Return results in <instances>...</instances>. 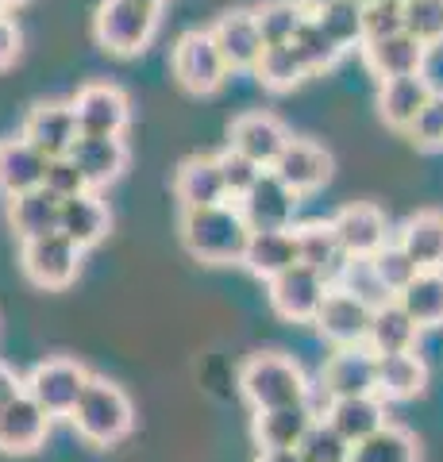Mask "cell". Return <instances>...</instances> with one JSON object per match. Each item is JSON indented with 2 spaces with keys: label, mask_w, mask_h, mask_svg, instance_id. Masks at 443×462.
<instances>
[{
  "label": "cell",
  "mask_w": 443,
  "mask_h": 462,
  "mask_svg": "<svg viewBox=\"0 0 443 462\" xmlns=\"http://www.w3.org/2000/svg\"><path fill=\"white\" fill-rule=\"evenodd\" d=\"M405 32V5L397 0H366L363 5V42L390 39Z\"/></svg>",
  "instance_id": "cell-44"
},
{
  "label": "cell",
  "mask_w": 443,
  "mask_h": 462,
  "mask_svg": "<svg viewBox=\"0 0 443 462\" xmlns=\"http://www.w3.org/2000/svg\"><path fill=\"white\" fill-rule=\"evenodd\" d=\"M351 451H355V447L343 439L339 431L324 420V416L312 420V428L305 431L301 447H297V455H301L305 462H351Z\"/></svg>",
  "instance_id": "cell-40"
},
{
  "label": "cell",
  "mask_w": 443,
  "mask_h": 462,
  "mask_svg": "<svg viewBox=\"0 0 443 462\" xmlns=\"http://www.w3.org/2000/svg\"><path fill=\"white\" fill-rule=\"evenodd\" d=\"M227 147L247 154L251 162H259L263 170H270L281 158V151L290 147V132H285L281 120L278 116H270V112H243V116L232 120Z\"/></svg>",
  "instance_id": "cell-13"
},
{
  "label": "cell",
  "mask_w": 443,
  "mask_h": 462,
  "mask_svg": "<svg viewBox=\"0 0 443 462\" xmlns=\"http://www.w3.org/2000/svg\"><path fill=\"white\" fill-rule=\"evenodd\" d=\"M332 231L339 239V247L347 258H374L385 243H390V231H385V216L359 200V205H347L332 216Z\"/></svg>",
  "instance_id": "cell-15"
},
{
  "label": "cell",
  "mask_w": 443,
  "mask_h": 462,
  "mask_svg": "<svg viewBox=\"0 0 443 462\" xmlns=\"http://www.w3.org/2000/svg\"><path fill=\"white\" fill-rule=\"evenodd\" d=\"M174 193H178L181 212L212 208V205H224V200H232V197H227V189H224L217 154H193V158H185V162L178 166V173H174Z\"/></svg>",
  "instance_id": "cell-19"
},
{
  "label": "cell",
  "mask_w": 443,
  "mask_h": 462,
  "mask_svg": "<svg viewBox=\"0 0 443 462\" xmlns=\"http://www.w3.org/2000/svg\"><path fill=\"white\" fill-rule=\"evenodd\" d=\"M78 116V132L81 135H101V139H120L132 124V105H127L124 89L108 81H93L81 85L78 97L69 100Z\"/></svg>",
  "instance_id": "cell-8"
},
{
  "label": "cell",
  "mask_w": 443,
  "mask_h": 462,
  "mask_svg": "<svg viewBox=\"0 0 443 462\" xmlns=\"http://www.w3.org/2000/svg\"><path fill=\"white\" fill-rule=\"evenodd\" d=\"M324 420L332 424L351 447H359L363 439H370L374 431H382L385 424V401L382 397H343V401H328Z\"/></svg>",
  "instance_id": "cell-25"
},
{
  "label": "cell",
  "mask_w": 443,
  "mask_h": 462,
  "mask_svg": "<svg viewBox=\"0 0 443 462\" xmlns=\"http://www.w3.org/2000/svg\"><path fill=\"white\" fill-rule=\"evenodd\" d=\"M20 266L27 273V282L39 289H66L81 270V247L74 239H66L62 231H54V236L23 243Z\"/></svg>",
  "instance_id": "cell-7"
},
{
  "label": "cell",
  "mask_w": 443,
  "mask_h": 462,
  "mask_svg": "<svg viewBox=\"0 0 443 462\" xmlns=\"http://www.w3.org/2000/svg\"><path fill=\"white\" fill-rule=\"evenodd\" d=\"M293 5H297V8H301V12H305V16H320V12H324V8H332V5H336V0H293Z\"/></svg>",
  "instance_id": "cell-50"
},
{
  "label": "cell",
  "mask_w": 443,
  "mask_h": 462,
  "mask_svg": "<svg viewBox=\"0 0 443 462\" xmlns=\"http://www.w3.org/2000/svg\"><path fill=\"white\" fill-rule=\"evenodd\" d=\"M370 316H374V309H366L359 297H351V293H343V289L332 285L312 324H317L320 336L332 339L336 346H363L366 331H370Z\"/></svg>",
  "instance_id": "cell-14"
},
{
  "label": "cell",
  "mask_w": 443,
  "mask_h": 462,
  "mask_svg": "<svg viewBox=\"0 0 443 462\" xmlns=\"http://www.w3.org/2000/svg\"><path fill=\"white\" fill-rule=\"evenodd\" d=\"M42 189L54 193L59 200H74L81 193H89V185H85L81 178V170L74 166V158H51L47 162V181H42Z\"/></svg>",
  "instance_id": "cell-45"
},
{
  "label": "cell",
  "mask_w": 443,
  "mask_h": 462,
  "mask_svg": "<svg viewBox=\"0 0 443 462\" xmlns=\"http://www.w3.org/2000/svg\"><path fill=\"white\" fill-rule=\"evenodd\" d=\"M217 166H220V178H224V189H227V197L232 200H239V197H247L251 189H254V181L263 178V166L259 162H251L247 154H239V151H220L217 154Z\"/></svg>",
  "instance_id": "cell-43"
},
{
  "label": "cell",
  "mask_w": 443,
  "mask_h": 462,
  "mask_svg": "<svg viewBox=\"0 0 443 462\" xmlns=\"http://www.w3.org/2000/svg\"><path fill=\"white\" fill-rule=\"evenodd\" d=\"M0 16H5V8H0Z\"/></svg>",
  "instance_id": "cell-53"
},
{
  "label": "cell",
  "mask_w": 443,
  "mask_h": 462,
  "mask_svg": "<svg viewBox=\"0 0 443 462\" xmlns=\"http://www.w3.org/2000/svg\"><path fill=\"white\" fill-rule=\"evenodd\" d=\"M20 393H23V378L12 366L0 363V409H8V404L16 401Z\"/></svg>",
  "instance_id": "cell-48"
},
{
  "label": "cell",
  "mask_w": 443,
  "mask_h": 462,
  "mask_svg": "<svg viewBox=\"0 0 443 462\" xmlns=\"http://www.w3.org/2000/svg\"><path fill=\"white\" fill-rule=\"evenodd\" d=\"M51 431V416L39 404L20 393L8 409H0V451L5 455H32L42 447Z\"/></svg>",
  "instance_id": "cell-21"
},
{
  "label": "cell",
  "mask_w": 443,
  "mask_h": 462,
  "mask_svg": "<svg viewBox=\"0 0 443 462\" xmlns=\"http://www.w3.org/2000/svg\"><path fill=\"white\" fill-rule=\"evenodd\" d=\"M293 51H297V58L305 62V69L309 74H320V69H332L336 62H339V47L332 39H328V32L317 23V20H305L301 27H297V35H293Z\"/></svg>",
  "instance_id": "cell-39"
},
{
  "label": "cell",
  "mask_w": 443,
  "mask_h": 462,
  "mask_svg": "<svg viewBox=\"0 0 443 462\" xmlns=\"http://www.w3.org/2000/svg\"><path fill=\"white\" fill-rule=\"evenodd\" d=\"M401 309L417 320V328H443V270H420L401 297Z\"/></svg>",
  "instance_id": "cell-33"
},
{
  "label": "cell",
  "mask_w": 443,
  "mask_h": 462,
  "mask_svg": "<svg viewBox=\"0 0 443 462\" xmlns=\"http://www.w3.org/2000/svg\"><path fill=\"white\" fill-rule=\"evenodd\" d=\"M135 5H147V8H162L166 0H135Z\"/></svg>",
  "instance_id": "cell-52"
},
{
  "label": "cell",
  "mask_w": 443,
  "mask_h": 462,
  "mask_svg": "<svg viewBox=\"0 0 443 462\" xmlns=\"http://www.w3.org/2000/svg\"><path fill=\"white\" fill-rule=\"evenodd\" d=\"M309 16L293 0H266V5L254 8V23H259V35H263V47H285L293 42L297 27H301Z\"/></svg>",
  "instance_id": "cell-37"
},
{
  "label": "cell",
  "mask_w": 443,
  "mask_h": 462,
  "mask_svg": "<svg viewBox=\"0 0 443 462\" xmlns=\"http://www.w3.org/2000/svg\"><path fill=\"white\" fill-rule=\"evenodd\" d=\"M312 20L324 27L328 39H332L339 51L363 47V5L359 0H336L332 8H324L320 16H312Z\"/></svg>",
  "instance_id": "cell-38"
},
{
  "label": "cell",
  "mask_w": 443,
  "mask_h": 462,
  "mask_svg": "<svg viewBox=\"0 0 443 462\" xmlns=\"http://www.w3.org/2000/svg\"><path fill=\"white\" fill-rule=\"evenodd\" d=\"M336 289L359 297L366 309H382V305H390V300H397L390 289L382 285V278H378V270H374L370 258H347V266H343L339 278H336Z\"/></svg>",
  "instance_id": "cell-36"
},
{
  "label": "cell",
  "mask_w": 443,
  "mask_h": 462,
  "mask_svg": "<svg viewBox=\"0 0 443 462\" xmlns=\"http://www.w3.org/2000/svg\"><path fill=\"white\" fill-rule=\"evenodd\" d=\"M297 200H301V197H297L274 170H266L263 178L254 181V189L247 197H239L235 205H239L243 220H247L251 231H290Z\"/></svg>",
  "instance_id": "cell-11"
},
{
  "label": "cell",
  "mask_w": 443,
  "mask_h": 462,
  "mask_svg": "<svg viewBox=\"0 0 443 462\" xmlns=\"http://www.w3.org/2000/svg\"><path fill=\"white\" fill-rule=\"evenodd\" d=\"M170 69H174L181 89L197 93V97L217 93L224 85V78L232 74L208 32H185L178 39V47H174V58H170Z\"/></svg>",
  "instance_id": "cell-6"
},
{
  "label": "cell",
  "mask_w": 443,
  "mask_h": 462,
  "mask_svg": "<svg viewBox=\"0 0 443 462\" xmlns=\"http://www.w3.org/2000/svg\"><path fill=\"white\" fill-rule=\"evenodd\" d=\"M254 462H305L297 451H259V458Z\"/></svg>",
  "instance_id": "cell-49"
},
{
  "label": "cell",
  "mask_w": 443,
  "mask_h": 462,
  "mask_svg": "<svg viewBox=\"0 0 443 462\" xmlns=\"http://www.w3.org/2000/svg\"><path fill=\"white\" fill-rule=\"evenodd\" d=\"M254 78H259L266 89L285 93V89H293V85H301L309 78V69H305L301 58H297L293 42H285V47H266L263 51L259 66H254Z\"/></svg>",
  "instance_id": "cell-35"
},
{
  "label": "cell",
  "mask_w": 443,
  "mask_h": 462,
  "mask_svg": "<svg viewBox=\"0 0 443 462\" xmlns=\"http://www.w3.org/2000/svg\"><path fill=\"white\" fill-rule=\"evenodd\" d=\"M239 393L247 397L254 412H266V409H285V404H309L312 385L293 358L263 351L239 366Z\"/></svg>",
  "instance_id": "cell-2"
},
{
  "label": "cell",
  "mask_w": 443,
  "mask_h": 462,
  "mask_svg": "<svg viewBox=\"0 0 443 462\" xmlns=\"http://www.w3.org/2000/svg\"><path fill=\"white\" fill-rule=\"evenodd\" d=\"M397 5H405V0H397Z\"/></svg>",
  "instance_id": "cell-54"
},
{
  "label": "cell",
  "mask_w": 443,
  "mask_h": 462,
  "mask_svg": "<svg viewBox=\"0 0 443 462\" xmlns=\"http://www.w3.org/2000/svg\"><path fill=\"white\" fill-rule=\"evenodd\" d=\"M359 5H366V0H359Z\"/></svg>",
  "instance_id": "cell-55"
},
{
  "label": "cell",
  "mask_w": 443,
  "mask_h": 462,
  "mask_svg": "<svg viewBox=\"0 0 443 462\" xmlns=\"http://www.w3.org/2000/svg\"><path fill=\"white\" fill-rule=\"evenodd\" d=\"M328 285L317 270H309L297 263L293 270L278 273L274 282H266V297H270V309H274L281 320H293V324H312L317 312L328 297Z\"/></svg>",
  "instance_id": "cell-9"
},
{
  "label": "cell",
  "mask_w": 443,
  "mask_h": 462,
  "mask_svg": "<svg viewBox=\"0 0 443 462\" xmlns=\"http://www.w3.org/2000/svg\"><path fill=\"white\" fill-rule=\"evenodd\" d=\"M328 401L343 397H378V355L370 346H339L320 370Z\"/></svg>",
  "instance_id": "cell-10"
},
{
  "label": "cell",
  "mask_w": 443,
  "mask_h": 462,
  "mask_svg": "<svg viewBox=\"0 0 443 462\" xmlns=\"http://www.w3.org/2000/svg\"><path fill=\"white\" fill-rule=\"evenodd\" d=\"M432 97H436V89H432V81H428L424 74H417V78H393V81L378 85V112H382V120L390 127H397V132H409Z\"/></svg>",
  "instance_id": "cell-22"
},
{
  "label": "cell",
  "mask_w": 443,
  "mask_h": 462,
  "mask_svg": "<svg viewBox=\"0 0 443 462\" xmlns=\"http://www.w3.org/2000/svg\"><path fill=\"white\" fill-rule=\"evenodd\" d=\"M417 336H420L417 320L401 309V300H390V305L374 309V316H370L366 346L378 358L382 355H405V351H417Z\"/></svg>",
  "instance_id": "cell-29"
},
{
  "label": "cell",
  "mask_w": 443,
  "mask_h": 462,
  "mask_svg": "<svg viewBox=\"0 0 443 462\" xmlns=\"http://www.w3.org/2000/svg\"><path fill=\"white\" fill-rule=\"evenodd\" d=\"M59 220H62V200L47 189L8 197V224L23 243L54 236V231H59Z\"/></svg>",
  "instance_id": "cell-27"
},
{
  "label": "cell",
  "mask_w": 443,
  "mask_h": 462,
  "mask_svg": "<svg viewBox=\"0 0 443 462\" xmlns=\"http://www.w3.org/2000/svg\"><path fill=\"white\" fill-rule=\"evenodd\" d=\"M293 236H297V258H301V266L317 270L328 285H336L339 270L347 266V254H343V247H339L332 220L301 224V227H293Z\"/></svg>",
  "instance_id": "cell-26"
},
{
  "label": "cell",
  "mask_w": 443,
  "mask_h": 462,
  "mask_svg": "<svg viewBox=\"0 0 443 462\" xmlns=\"http://www.w3.org/2000/svg\"><path fill=\"white\" fill-rule=\"evenodd\" d=\"M212 42H217L220 58L227 62V69H254L263 58V35H259V23H254V12H224V16L208 27Z\"/></svg>",
  "instance_id": "cell-16"
},
{
  "label": "cell",
  "mask_w": 443,
  "mask_h": 462,
  "mask_svg": "<svg viewBox=\"0 0 443 462\" xmlns=\"http://www.w3.org/2000/svg\"><path fill=\"white\" fill-rule=\"evenodd\" d=\"M409 139L417 143L420 151H439L443 147V93L439 89L424 105V112L417 116V124L409 127Z\"/></svg>",
  "instance_id": "cell-46"
},
{
  "label": "cell",
  "mask_w": 443,
  "mask_h": 462,
  "mask_svg": "<svg viewBox=\"0 0 443 462\" xmlns=\"http://www.w3.org/2000/svg\"><path fill=\"white\" fill-rule=\"evenodd\" d=\"M69 420H74L78 436L93 447H112L120 443L127 431L135 424V412H132V401L120 385H112L105 378H93L89 389L81 393L78 409L69 412Z\"/></svg>",
  "instance_id": "cell-3"
},
{
  "label": "cell",
  "mask_w": 443,
  "mask_h": 462,
  "mask_svg": "<svg viewBox=\"0 0 443 462\" xmlns=\"http://www.w3.org/2000/svg\"><path fill=\"white\" fill-rule=\"evenodd\" d=\"M405 32L428 51L443 42V0H405Z\"/></svg>",
  "instance_id": "cell-42"
},
{
  "label": "cell",
  "mask_w": 443,
  "mask_h": 462,
  "mask_svg": "<svg viewBox=\"0 0 443 462\" xmlns=\"http://www.w3.org/2000/svg\"><path fill=\"white\" fill-rule=\"evenodd\" d=\"M397 243L409 251V258L420 270H443V212L424 208L417 216H409Z\"/></svg>",
  "instance_id": "cell-32"
},
{
  "label": "cell",
  "mask_w": 443,
  "mask_h": 462,
  "mask_svg": "<svg viewBox=\"0 0 443 462\" xmlns=\"http://www.w3.org/2000/svg\"><path fill=\"white\" fill-rule=\"evenodd\" d=\"M69 158H74V166L81 170L85 185H89V193L105 189L108 181H116L124 166H127V147L124 139H101V135H81L74 143V151H69Z\"/></svg>",
  "instance_id": "cell-23"
},
{
  "label": "cell",
  "mask_w": 443,
  "mask_h": 462,
  "mask_svg": "<svg viewBox=\"0 0 443 462\" xmlns=\"http://www.w3.org/2000/svg\"><path fill=\"white\" fill-rule=\"evenodd\" d=\"M108 224L112 216L105 208V200L97 193H81L74 200H62V220H59V231L66 239H74L78 247H97L105 236H108Z\"/></svg>",
  "instance_id": "cell-31"
},
{
  "label": "cell",
  "mask_w": 443,
  "mask_h": 462,
  "mask_svg": "<svg viewBox=\"0 0 443 462\" xmlns=\"http://www.w3.org/2000/svg\"><path fill=\"white\" fill-rule=\"evenodd\" d=\"M20 58V27L8 16H0V69H8Z\"/></svg>",
  "instance_id": "cell-47"
},
{
  "label": "cell",
  "mask_w": 443,
  "mask_h": 462,
  "mask_svg": "<svg viewBox=\"0 0 443 462\" xmlns=\"http://www.w3.org/2000/svg\"><path fill=\"white\" fill-rule=\"evenodd\" d=\"M351 462H420V447L409 428L385 424L382 431H374L370 439L355 447Z\"/></svg>",
  "instance_id": "cell-34"
},
{
  "label": "cell",
  "mask_w": 443,
  "mask_h": 462,
  "mask_svg": "<svg viewBox=\"0 0 443 462\" xmlns=\"http://www.w3.org/2000/svg\"><path fill=\"white\" fill-rule=\"evenodd\" d=\"M154 27H159V8L135 5V0H105L97 8V42L116 54V58H132L151 42Z\"/></svg>",
  "instance_id": "cell-4"
},
{
  "label": "cell",
  "mask_w": 443,
  "mask_h": 462,
  "mask_svg": "<svg viewBox=\"0 0 443 462\" xmlns=\"http://www.w3.org/2000/svg\"><path fill=\"white\" fill-rule=\"evenodd\" d=\"M270 170H274L297 197H305V193L320 189V185L332 178V154H328L320 143L290 139V147L281 151V158H278V162L270 166Z\"/></svg>",
  "instance_id": "cell-20"
},
{
  "label": "cell",
  "mask_w": 443,
  "mask_h": 462,
  "mask_svg": "<svg viewBox=\"0 0 443 462\" xmlns=\"http://www.w3.org/2000/svg\"><path fill=\"white\" fill-rule=\"evenodd\" d=\"M23 139L42 158H66L81 139L74 105H66V100H42V105H35L23 120Z\"/></svg>",
  "instance_id": "cell-12"
},
{
  "label": "cell",
  "mask_w": 443,
  "mask_h": 462,
  "mask_svg": "<svg viewBox=\"0 0 443 462\" xmlns=\"http://www.w3.org/2000/svg\"><path fill=\"white\" fill-rule=\"evenodd\" d=\"M424 389H428V363L417 351L378 358V397L382 401H412Z\"/></svg>",
  "instance_id": "cell-30"
},
{
  "label": "cell",
  "mask_w": 443,
  "mask_h": 462,
  "mask_svg": "<svg viewBox=\"0 0 443 462\" xmlns=\"http://www.w3.org/2000/svg\"><path fill=\"white\" fill-rule=\"evenodd\" d=\"M363 62L370 66V74L378 81H393V78H417L424 74L428 62V47L420 39H412L409 32H397L390 39H374L363 42Z\"/></svg>",
  "instance_id": "cell-17"
},
{
  "label": "cell",
  "mask_w": 443,
  "mask_h": 462,
  "mask_svg": "<svg viewBox=\"0 0 443 462\" xmlns=\"http://www.w3.org/2000/svg\"><path fill=\"white\" fill-rule=\"evenodd\" d=\"M370 263H374V270H378L382 285L390 289L393 297H401L405 289H409L412 282H417V273H420V266L412 263V258H409V251H405V247H401V243H397V239H390V243H385V247H382L374 258H370Z\"/></svg>",
  "instance_id": "cell-41"
},
{
  "label": "cell",
  "mask_w": 443,
  "mask_h": 462,
  "mask_svg": "<svg viewBox=\"0 0 443 462\" xmlns=\"http://www.w3.org/2000/svg\"><path fill=\"white\" fill-rule=\"evenodd\" d=\"M181 243L193 258H201L208 266H227V263H243L251 243V227L243 220V212L235 200L212 208H193L181 212Z\"/></svg>",
  "instance_id": "cell-1"
},
{
  "label": "cell",
  "mask_w": 443,
  "mask_h": 462,
  "mask_svg": "<svg viewBox=\"0 0 443 462\" xmlns=\"http://www.w3.org/2000/svg\"><path fill=\"white\" fill-rule=\"evenodd\" d=\"M89 382H93V374L81 363H74V358H47V363H39L23 378V393L54 420V416H69L78 409Z\"/></svg>",
  "instance_id": "cell-5"
},
{
  "label": "cell",
  "mask_w": 443,
  "mask_h": 462,
  "mask_svg": "<svg viewBox=\"0 0 443 462\" xmlns=\"http://www.w3.org/2000/svg\"><path fill=\"white\" fill-rule=\"evenodd\" d=\"M20 5H27V0H0V8H20Z\"/></svg>",
  "instance_id": "cell-51"
},
{
  "label": "cell",
  "mask_w": 443,
  "mask_h": 462,
  "mask_svg": "<svg viewBox=\"0 0 443 462\" xmlns=\"http://www.w3.org/2000/svg\"><path fill=\"white\" fill-rule=\"evenodd\" d=\"M317 409L312 404H285V409H266L254 412L251 436L259 443V451H297L305 439V431L317 420Z\"/></svg>",
  "instance_id": "cell-18"
},
{
  "label": "cell",
  "mask_w": 443,
  "mask_h": 462,
  "mask_svg": "<svg viewBox=\"0 0 443 462\" xmlns=\"http://www.w3.org/2000/svg\"><path fill=\"white\" fill-rule=\"evenodd\" d=\"M47 162L51 158H42L23 135L0 139V193L20 197V193L42 189V181H47Z\"/></svg>",
  "instance_id": "cell-24"
},
{
  "label": "cell",
  "mask_w": 443,
  "mask_h": 462,
  "mask_svg": "<svg viewBox=\"0 0 443 462\" xmlns=\"http://www.w3.org/2000/svg\"><path fill=\"white\" fill-rule=\"evenodd\" d=\"M301 258H297V236L290 231H251L247 254H243V266H247L254 278L274 282L278 273L293 270Z\"/></svg>",
  "instance_id": "cell-28"
}]
</instances>
